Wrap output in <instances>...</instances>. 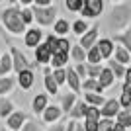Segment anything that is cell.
Masks as SVG:
<instances>
[{
    "instance_id": "8992f818",
    "label": "cell",
    "mask_w": 131,
    "mask_h": 131,
    "mask_svg": "<svg viewBox=\"0 0 131 131\" xmlns=\"http://www.w3.org/2000/svg\"><path fill=\"white\" fill-rule=\"evenodd\" d=\"M22 37H24V43H26V47H29V49H35V47H37V45L45 39L43 27H39V26H31V27H27L26 33H24Z\"/></svg>"
},
{
    "instance_id": "680465c9",
    "label": "cell",
    "mask_w": 131,
    "mask_h": 131,
    "mask_svg": "<svg viewBox=\"0 0 131 131\" xmlns=\"http://www.w3.org/2000/svg\"><path fill=\"white\" fill-rule=\"evenodd\" d=\"M0 55H2V53H0Z\"/></svg>"
},
{
    "instance_id": "52a82bcc",
    "label": "cell",
    "mask_w": 131,
    "mask_h": 131,
    "mask_svg": "<svg viewBox=\"0 0 131 131\" xmlns=\"http://www.w3.org/2000/svg\"><path fill=\"white\" fill-rule=\"evenodd\" d=\"M33 57H35L33 61L37 63V67H49L51 57H53V51L49 49V45L45 43V39L35 47V49H33Z\"/></svg>"
},
{
    "instance_id": "ffe728a7",
    "label": "cell",
    "mask_w": 131,
    "mask_h": 131,
    "mask_svg": "<svg viewBox=\"0 0 131 131\" xmlns=\"http://www.w3.org/2000/svg\"><path fill=\"white\" fill-rule=\"evenodd\" d=\"M53 33L59 37H67L71 33V22L65 18H57V22L53 24Z\"/></svg>"
},
{
    "instance_id": "7bdbcfd3",
    "label": "cell",
    "mask_w": 131,
    "mask_h": 131,
    "mask_svg": "<svg viewBox=\"0 0 131 131\" xmlns=\"http://www.w3.org/2000/svg\"><path fill=\"white\" fill-rule=\"evenodd\" d=\"M74 71H77V74L84 80V78H88V72H86V63H74Z\"/></svg>"
},
{
    "instance_id": "74e56055",
    "label": "cell",
    "mask_w": 131,
    "mask_h": 131,
    "mask_svg": "<svg viewBox=\"0 0 131 131\" xmlns=\"http://www.w3.org/2000/svg\"><path fill=\"white\" fill-rule=\"evenodd\" d=\"M22 20H24L26 26L35 24V20H33V8H31V6H24V8H22Z\"/></svg>"
},
{
    "instance_id": "bcb514c9",
    "label": "cell",
    "mask_w": 131,
    "mask_h": 131,
    "mask_svg": "<svg viewBox=\"0 0 131 131\" xmlns=\"http://www.w3.org/2000/svg\"><path fill=\"white\" fill-rule=\"evenodd\" d=\"M74 129H77V119H67L65 131H74Z\"/></svg>"
},
{
    "instance_id": "cb8c5ba5",
    "label": "cell",
    "mask_w": 131,
    "mask_h": 131,
    "mask_svg": "<svg viewBox=\"0 0 131 131\" xmlns=\"http://www.w3.org/2000/svg\"><path fill=\"white\" fill-rule=\"evenodd\" d=\"M10 72H14L12 55L10 53H2V55H0V77H8Z\"/></svg>"
},
{
    "instance_id": "5bb4252c",
    "label": "cell",
    "mask_w": 131,
    "mask_h": 131,
    "mask_svg": "<svg viewBox=\"0 0 131 131\" xmlns=\"http://www.w3.org/2000/svg\"><path fill=\"white\" fill-rule=\"evenodd\" d=\"M67 86L71 88V92H74V94L82 92V78L77 74L74 67H67Z\"/></svg>"
},
{
    "instance_id": "f907efd6",
    "label": "cell",
    "mask_w": 131,
    "mask_h": 131,
    "mask_svg": "<svg viewBox=\"0 0 131 131\" xmlns=\"http://www.w3.org/2000/svg\"><path fill=\"white\" fill-rule=\"evenodd\" d=\"M123 80L127 82V84H131V67H127V71H125V78Z\"/></svg>"
},
{
    "instance_id": "d4e9b609",
    "label": "cell",
    "mask_w": 131,
    "mask_h": 131,
    "mask_svg": "<svg viewBox=\"0 0 131 131\" xmlns=\"http://www.w3.org/2000/svg\"><path fill=\"white\" fill-rule=\"evenodd\" d=\"M14 110H16V104L8 96H0V119H6Z\"/></svg>"
},
{
    "instance_id": "4dcf8cb0",
    "label": "cell",
    "mask_w": 131,
    "mask_h": 131,
    "mask_svg": "<svg viewBox=\"0 0 131 131\" xmlns=\"http://www.w3.org/2000/svg\"><path fill=\"white\" fill-rule=\"evenodd\" d=\"M90 29V26H88V20H84V18H78V20H74V22L71 24V31L74 33V35H84V33Z\"/></svg>"
},
{
    "instance_id": "e575fe53",
    "label": "cell",
    "mask_w": 131,
    "mask_h": 131,
    "mask_svg": "<svg viewBox=\"0 0 131 131\" xmlns=\"http://www.w3.org/2000/svg\"><path fill=\"white\" fill-rule=\"evenodd\" d=\"M51 74H53V78L57 80V84H59V86H65V84H67V67L53 69V71H51Z\"/></svg>"
},
{
    "instance_id": "f6af8a7d",
    "label": "cell",
    "mask_w": 131,
    "mask_h": 131,
    "mask_svg": "<svg viewBox=\"0 0 131 131\" xmlns=\"http://www.w3.org/2000/svg\"><path fill=\"white\" fill-rule=\"evenodd\" d=\"M65 123H67V121L61 119V121H57V123H51L45 131H65Z\"/></svg>"
},
{
    "instance_id": "7a4b0ae2",
    "label": "cell",
    "mask_w": 131,
    "mask_h": 131,
    "mask_svg": "<svg viewBox=\"0 0 131 131\" xmlns=\"http://www.w3.org/2000/svg\"><path fill=\"white\" fill-rule=\"evenodd\" d=\"M131 22V4L129 2H119V4H114V8L110 10L108 14V27L110 31L119 33L123 29H127Z\"/></svg>"
},
{
    "instance_id": "9f6ffc18",
    "label": "cell",
    "mask_w": 131,
    "mask_h": 131,
    "mask_svg": "<svg viewBox=\"0 0 131 131\" xmlns=\"http://www.w3.org/2000/svg\"><path fill=\"white\" fill-rule=\"evenodd\" d=\"M125 131H131V129H125Z\"/></svg>"
},
{
    "instance_id": "9c48e42d",
    "label": "cell",
    "mask_w": 131,
    "mask_h": 131,
    "mask_svg": "<svg viewBox=\"0 0 131 131\" xmlns=\"http://www.w3.org/2000/svg\"><path fill=\"white\" fill-rule=\"evenodd\" d=\"M63 110H61L59 104H49L45 108V112L41 114V121H43L45 125H51V123H57V121L63 119Z\"/></svg>"
},
{
    "instance_id": "277c9868",
    "label": "cell",
    "mask_w": 131,
    "mask_h": 131,
    "mask_svg": "<svg viewBox=\"0 0 131 131\" xmlns=\"http://www.w3.org/2000/svg\"><path fill=\"white\" fill-rule=\"evenodd\" d=\"M8 47H10V49H8V53L12 55V65H14V72H22V71H26V69H37V63H35V61H29L26 57V53H24L22 49H18L16 45H10L8 43Z\"/></svg>"
},
{
    "instance_id": "2e32d148",
    "label": "cell",
    "mask_w": 131,
    "mask_h": 131,
    "mask_svg": "<svg viewBox=\"0 0 131 131\" xmlns=\"http://www.w3.org/2000/svg\"><path fill=\"white\" fill-rule=\"evenodd\" d=\"M78 100V94H74V92H65V94H59V106H61V110H63V114L65 115H69V112L72 110V106H74V102Z\"/></svg>"
},
{
    "instance_id": "9a60e30c",
    "label": "cell",
    "mask_w": 131,
    "mask_h": 131,
    "mask_svg": "<svg viewBox=\"0 0 131 131\" xmlns=\"http://www.w3.org/2000/svg\"><path fill=\"white\" fill-rule=\"evenodd\" d=\"M96 45H98V49H100V53H102V57H104V61H108V59H112V57H114L115 41H114L112 37H100Z\"/></svg>"
},
{
    "instance_id": "f35d334b",
    "label": "cell",
    "mask_w": 131,
    "mask_h": 131,
    "mask_svg": "<svg viewBox=\"0 0 131 131\" xmlns=\"http://www.w3.org/2000/svg\"><path fill=\"white\" fill-rule=\"evenodd\" d=\"M71 47H72V43L67 37H59V41H57V53H71Z\"/></svg>"
},
{
    "instance_id": "d6a6232c",
    "label": "cell",
    "mask_w": 131,
    "mask_h": 131,
    "mask_svg": "<svg viewBox=\"0 0 131 131\" xmlns=\"http://www.w3.org/2000/svg\"><path fill=\"white\" fill-rule=\"evenodd\" d=\"M115 121L121 123L125 129H131V108L129 110H119V114L115 115Z\"/></svg>"
},
{
    "instance_id": "3957f363",
    "label": "cell",
    "mask_w": 131,
    "mask_h": 131,
    "mask_svg": "<svg viewBox=\"0 0 131 131\" xmlns=\"http://www.w3.org/2000/svg\"><path fill=\"white\" fill-rule=\"evenodd\" d=\"M33 8V20L39 27H53L57 22V6H31Z\"/></svg>"
},
{
    "instance_id": "db71d44e",
    "label": "cell",
    "mask_w": 131,
    "mask_h": 131,
    "mask_svg": "<svg viewBox=\"0 0 131 131\" xmlns=\"http://www.w3.org/2000/svg\"><path fill=\"white\" fill-rule=\"evenodd\" d=\"M0 131H10V129H8V127H6V125H4V127H2V129H0Z\"/></svg>"
},
{
    "instance_id": "f546056e",
    "label": "cell",
    "mask_w": 131,
    "mask_h": 131,
    "mask_svg": "<svg viewBox=\"0 0 131 131\" xmlns=\"http://www.w3.org/2000/svg\"><path fill=\"white\" fill-rule=\"evenodd\" d=\"M110 69V71L114 72V77L115 78H125V71H127V67L125 65H121V63H117L115 59H108V65H106Z\"/></svg>"
},
{
    "instance_id": "484cf974",
    "label": "cell",
    "mask_w": 131,
    "mask_h": 131,
    "mask_svg": "<svg viewBox=\"0 0 131 131\" xmlns=\"http://www.w3.org/2000/svg\"><path fill=\"white\" fill-rule=\"evenodd\" d=\"M72 63H86V49L82 47L80 43H74L71 47V53H69Z\"/></svg>"
},
{
    "instance_id": "6da1fadb",
    "label": "cell",
    "mask_w": 131,
    "mask_h": 131,
    "mask_svg": "<svg viewBox=\"0 0 131 131\" xmlns=\"http://www.w3.org/2000/svg\"><path fill=\"white\" fill-rule=\"evenodd\" d=\"M0 24L4 27V31L10 33V35H14V37L24 35L26 29H27V26L22 20V6H16V4L6 6L4 10L0 12Z\"/></svg>"
},
{
    "instance_id": "7dc6e473",
    "label": "cell",
    "mask_w": 131,
    "mask_h": 131,
    "mask_svg": "<svg viewBox=\"0 0 131 131\" xmlns=\"http://www.w3.org/2000/svg\"><path fill=\"white\" fill-rule=\"evenodd\" d=\"M53 4V0H35L33 6H51Z\"/></svg>"
},
{
    "instance_id": "4fadbf2b",
    "label": "cell",
    "mask_w": 131,
    "mask_h": 131,
    "mask_svg": "<svg viewBox=\"0 0 131 131\" xmlns=\"http://www.w3.org/2000/svg\"><path fill=\"white\" fill-rule=\"evenodd\" d=\"M119 100L117 98H108L106 100V104L100 108V112H102V117H108V119H115V115L119 114Z\"/></svg>"
},
{
    "instance_id": "44dd1931",
    "label": "cell",
    "mask_w": 131,
    "mask_h": 131,
    "mask_svg": "<svg viewBox=\"0 0 131 131\" xmlns=\"http://www.w3.org/2000/svg\"><path fill=\"white\" fill-rule=\"evenodd\" d=\"M112 39H114L117 45H123L131 53V27H127V29H123V31H119V33H114Z\"/></svg>"
},
{
    "instance_id": "8fae6325",
    "label": "cell",
    "mask_w": 131,
    "mask_h": 131,
    "mask_svg": "<svg viewBox=\"0 0 131 131\" xmlns=\"http://www.w3.org/2000/svg\"><path fill=\"white\" fill-rule=\"evenodd\" d=\"M49 106V94L47 92H41V94H35L31 100V112L35 117H41V114L45 112V108Z\"/></svg>"
},
{
    "instance_id": "6f0895ef",
    "label": "cell",
    "mask_w": 131,
    "mask_h": 131,
    "mask_svg": "<svg viewBox=\"0 0 131 131\" xmlns=\"http://www.w3.org/2000/svg\"><path fill=\"white\" fill-rule=\"evenodd\" d=\"M0 2H4V0H0Z\"/></svg>"
},
{
    "instance_id": "30bf717a",
    "label": "cell",
    "mask_w": 131,
    "mask_h": 131,
    "mask_svg": "<svg viewBox=\"0 0 131 131\" xmlns=\"http://www.w3.org/2000/svg\"><path fill=\"white\" fill-rule=\"evenodd\" d=\"M98 39H100V24H94V26H90V29H88L84 35H80L78 43L88 51L90 47H94V45L98 43Z\"/></svg>"
},
{
    "instance_id": "681fc988",
    "label": "cell",
    "mask_w": 131,
    "mask_h": 131,
    "mask_svg": "<svg viewBox=\"0 0 131 131\" xmlns=\"http://www.w3.org/2000/svg\"><path fill=\"white\" fill-rule=\"evenodd\" d=\"M121 92H125V94H131V84H127V82L123 80V86H121Z\"/></svg>"
},
{
    "instance_id": "11a10c76",
    "label": "cell",
    "mask_w": 131,
    "mask_h": 131,
    "mask_svg": "<svg viewBox=\"0 0 131 131\" xmlns=\"http://www.w3.org/2000/svg\"><path fill=\"white\" fill-rule=\"evenodd\" d=\"M108 131H114V127H112V129H108Z\"/></svg>"
},
{
    "instance_id": "c3c4849f",
    "label": "cell",
    "mask_w": 131,
    "mask_h": 131,
    "mask_svg": "<svg viewBox=\"0 0 131 131\" xmlns=\"http://www.w3.org/2000/svg\"><path fill=\"white\" fill-rule=\"evenodd\" d=\"M33 2H35V0H18V4L22 6V8L24 6H33Z\"/></svg>"
},
{
    "instance_id": "7402d4cb",
    "label": "cell",
    "mask_w": 131,
    "mask_h": 131,
    "mask_svg": "<svg viewBox=\"0 0 131 131\" xmlns=\"http://www.w3.org/2000/svg\"><path fill=\"white\" fill-rule=\"evenodd\" d=\"M82 94H84V96H82V100H84L88 106H96V108H102V106L106 104L104 94H98V92H82Z\"/></svg>"
},
{
    "instance_id": "d6986e66",
    "label": "cell",
    "mask_w": 131,
    "mask_h": 131,
    "mask_svg": "<svg viewBox=\"0 0 131 131\" xmlns=\"http://www.w3.org/2000/svg\"><path fill=\"white\" fill-rule=\"evenodd\" d=\"M16 77H12V74H8V77H0V96H10V92L16 88Z\"/></svg>"
},
{
    "instance_id": "ba28073f",
    "label": "cell",
    "mask_w": 131,
    "mask_h": 131,
    "mask_svg": "<svg viewBox=\"0 0 131 131\" xmlns=\"http://www.w3.org/2000/svg\"><path fill=\"white\" fill-rule=\"evenodd\" d=\"M27 117H29V115H27L26 112H22V110H14V112L4 119V123H6V127H8L10 131H20L24 127V123L27 121Z\"/></svg>"
},
{
    "instance_id": "f1b7e54d",
    "label": "cell",
    "mask_w": 131,
    "mask_h": 131,
    "mask_svg": "<svg viewBox=\"0 0 131 131\" xmlns=\"http://www.w3.org/2000/svg\"><path fill=\"white\" fill-rule=\"evenodd\" d=\"M82 92H98V94H102L104 88H102V84L98 82V78H84V80H82Z\"/></svg>"
},
{
    "instance_id": "ac0fdd59",
    "label": "cell",
    "mask_w": 131,
    "mask_h": 131,
    "mask_svg": "<svg viewBox=\"0 0 131 131\" xmlns=\"http://www.w3.org/2000/svg\"><path fill=\"white\" fill-rule=\"evenodd\" d=\"M86 108H88V104L84 102V100L78 98L77 102H74V106H72V110L69 112V119H77V121L84 119V115H86Z\"/></svg>"
},
{
    "instance_id": "603a6c76",
    "label": "cell",
    "mask_w": 131,
    "mask_h": 131,
    "mask_svg": "<svg viewBox=\"0 0 131 131\" xmlns=\"http://www.w3.org/2000/svg\"><path fill=\"white\" fill-rule=\"evenodd\" d=\"M112 59H115L117 63L129 67V63H131V53L123 47V45H115V51H114V57H112Z\"/></svg>"
},
{
    "instance_id": "8d00e7d4",
    "label": "cell",
    "mask_w": 131,
    "mask_h": 131,
    "mask_svg": "<svg viewBox=\"0 0 131 131\" xmlns=\"http://www.w3.org/2000/svg\"><path fill=\"white\" fill-rule=\"evenodd\" d=\"M82 4H84V0H65L67 10H69V12H72V14H80Z\"/></svg>"
},
{
    "instance_id": "ab89813d",
    "label": "cell",
    "mask_w": 131,
    "mask_h": 131,
    "mask_svg": "<svg viewBox=\"0 0 131 131\" xmlns=\"http://www.w3.org/2000/svg\"><path fill=\"white\" fill-rule=\"evenodd\" d=\"M102 69H104V65H90V63H86L88 78H98V77H100V72H102Z\"/></svg>"
},
{
    "instance_id": "4316f807",
    "label": "cell",
    "mask_w": 131,
    "mask_h": 131,
    "mask_svg": "<svg viewBox=\"0 0 131 131\" xmlns=\"http://www.w3.org/2000/svg\"><path fill=\"white\" fill-rule=\"evenodd\" d=\"M69 61H71L69 53H53L49 67H51V71L53 69H61V67H69Z\"/></svg>"
},
{
    "instance_id": "816d5d0a",
    "label": "cell",
    "mask_w": 131,
    "mask_h": 131,
    "mask_svg": "<svg viewBox=\"0 0 131 131\" xmlns=\"http://www.w3.org/2000/svg\"><path fill=\"white\" fill-rule=\"evenodd\" d=\"M74 131H86L84 129V123H82V121H77V129Z\"/></svg>"
},
{
    "instance_id": "b9f144b4",
    "label": "cell",
    "mask_w": 131,
    "mask_h": 131,
    "mask_svg": "<svg viewBox=\"0 0 131 131\" xmlns=\"http://www.w3.org/2000/svg\"><path fill=\"white\" fill-rule=\"evenodd\" d=\"M117 100H119V106H121V110H129V108H131V94L121 92Z\"/></svg>"
},
{
    "instance_id": "f5cc1de1",
    "label": "cell",
    "mask_w": 131,
    "mask_h": 131,
    "mask_svg": "<svg viewBox=\"0 0 131 131\" xmlns=\"http://www.w3.org/2000/svg\"><path fill=\"white\" fill-rule=\"evenodd\" d=\"M112 2H114V4H119V2H125V0H112Z\"/></svg>"
},
{
    "instance_id": "5b68a950",
    "label": "cell",
    "mask_w": 131,
    "mask_h": 131,
    "mask_svg": "<svg viewBox=\"0 0 131 131\" xmlns=\"http://www.w3.org/2000/svg\"><path fill=\"white\" fill-rule=\"evenodd\" d=\"M104 14V0H84L80 10V18L84 20H96Z\"/></svg>"
},
{
    "instance_id": "1f68e13d",
    "label": "cell",
    "mask_w": 131,
    "mask_h": 131,
    "mask_svg": "<svg viewBox=\"0 0 131 131\" xmlns=\"http://www.w3.org/2000/svg\"><path fill=\"white\" fill-rule=\"evenodd\" d=\"M102 61H104V57L100 53L98 45H94V47H90L86 51V63H90V65H102Z\"/></svg>"
},
{
    "instance_id": "d590c367",
    "label": "cell",
    "mask_w": 131,
    "mask_h": 131,
    "mask_svg": "<svg viewBox=\"0 0 131 131\" xmlns=\"http://www.w3.org/2000/svg\"><path fill=\"white\" fill-rule=\"evenodd\" d=\"M84 119L100 121V119H102V112H100V108H96V106H88V108H86V115H84Z\"/></svg>"
},
{
    "instance_id": "60d3db41",
    "label": "cell",
    "mask_w": 131,
    "mask_h": 131,
    "mask_svg": "<svg viewBox=\"0 0 131 131\" xmlns=\"http://www.w3.org/2000/svg\"><path fill=\"white\" fill-rule=\"evenodd\" d=\"M57 41H59V35H55V33H47L45 35V43L49 45V49L53 53H57Z\"/></svg>"
},
{
    "instance_id": "7c38bea8",
    "label": "cell",
    "mask_w": 131,
    "mask_h": 131,
    "mask_svg": "<svg viewBox=\"0 0 131 131\" xmlns=\"http://www.w3.org/2000/svg\"><path fill=\"white\" fill-rule=\"evenodd\" d=\"M16 82H18V86L22 88V90H31L33 84H35V72L31 71V69H26V71L22 72H18L16 74Z\"/></svg>"
},
{
    "instance_id": "ee69618b",
    "label": "cell",
    "mask_w": 131,
    "mask_h": 131,
    "mask_svg": "<svg viewBox=\"0 0 131 131\" xmlns=\"http://www.w3.org/2000/svg\"><path fill=\"white\" fill-rule=\"evenodd\" d=\"M82 123H84V129H86V131H100V123H98V121L82 119Z\"/></svg>"
},
{
    "instance_id": "e0dca14e",
    "label": "cell",
    "mask_w": 131,
    "mask_h": 131,
    "mask_svg": "<svg viewBox=\"0 0 131 131\" xmlns=\"http://www.w3.org/2000/svg\"><path fill=\"white\" fill-rule=\"evenodd\" d=\"M43 69H45V74H43V88H45V92L49 94V96H57L61 86L57 84V80L53 78L51 69H47V67H43Z\"/></svg>"
},
{
    "instance_id": "83f0119b",
    "label": "cell",
    "mask_w": 131,
    "mask_h": 131,
    "mask_svg": "<svg viewBox=\"0 0 131 131\" xmlns=\"http://www.w3.org/2000/svg\"><path fill=\"white\" fill-rule=\"evenodd\" d=\"M98 82L102 84V88H112L114 86V82H115V77H114V72L110 71L108 67H104L102 69V72H100V77H98Z\"/></svg>"
},
{
    "instance_id": "836d02e7",
    "label": "cell",
    "mask_w": 131,
    "mask_h": 131,
    "mask_svg": "<svg viewBox=\"0 0 131 131\" xmlns=\"http://www.w3.org/2000/svg\"><path fill=\"white\" fill-rule=\"evenodd\" d=\"M20 131H43V121L35 119V117H27V121Z\"/></svg>"
}]
</instances>
